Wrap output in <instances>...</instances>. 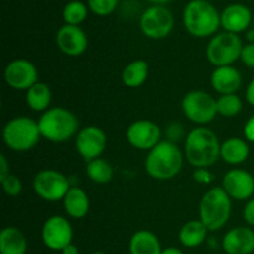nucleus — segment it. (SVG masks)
<instances>
[{
	"label": "nucleus",
	"mask_w": 254,
	"mask_h": 254,
	"mask_svg": "<svg viewBox=\"0 0 254 254\" xmlns=\"http://www.w3.org/2000/svg\"><path fill=\"white\" fill-rule=\"evenodd\" d=\"M250 156V146L247 140L241 138H228L221 144V159L230 165H240Z\"/></svg>",
	"instance_id": "nucleus-23"
},
{
	"label": "nucleus",
	"mask_w": 254,
	"mask_h": 254,
	"mask_svg": "<svg viewBox=\"0 0 254 254\" xmlns=\"http://www.w3.org/2000/svg\"><path fill=\"white\" fill-rule=\"evenodd\" d=\"M9 163L6 160V156L5 155H0V181L2 179L6 178L7 175H10V169H9Z\"/></svg>",
	"instance_id": "nucleus-36"
},
{
	"label": "nucleus",
	"mask_w": 254,
	"mask_h": 254,
	"mask_svg": "<svg viewBox=\"0 0 254 254\" xmlns=\"http://www.w3.org/2000/svg\"><path fill=\"white\" fill-rule=\"evenodd\" d=\"M56 45L62 54L71 57L81 56L88 47V37L79 26L67 25L60 27L56 32Z\"/></svg>",
	"instance_id": "nucleus-15"
},
{
	"label": "nucleus",
	"mask_w": 254,
	"mask_h": 254,
	"mask_svg": "<svg viewBox=\"0 0 254 254\" xmlns=\"http://www.w3.org/2000/svg\"><path fill=\"white\" fill-rule=\"evenodd\" d=\"M211 86L221 96L236 93L242 86L241 72L233 66L216 67L211 74Z\"/></svg>",
	"instance_id": "nucleus-19"
},
{
	"label": "nucleus",
	"mask_w": 254,
	"mask_h": 254,
	"mask_svg": "<svg viewBox=\"0 0 254 254\" xmlns=\"http://www.w3.org/2000/svg\"><path fill=\"white\" fill-rule=\"evenodd\" d=\"M52 93L50 87L44 82H37L31 88L26 91V101L27 107L34 112H46L51 103Z\"/></svg>",
	"instance_id": "nucleus-26"
},
{
	"label": "nucleus",
	"mask_w": 254,
	"mask_h": 254,
	"mask_svg": "<svg viewBox=\"0 0 254 254\" xmlns=\"http://www.w3.org/2000/svg\"><path fill=\"white\" fill-rule=\"evenodd\" d=\"M87 15H88V7L78 0L69 1L64 9V20L67 25L79 26V24L87 19Z\"/></svg>",
	"instance_id": "nucleus-29"
},
{
	"label": "nucleus",
	"mask_w": 254,
	"mask_h": 254,
	"mask_svg": "<svg viewBox=\"0 0 254 254\" xmlns=\"http://www.w3.org/2000/svg\"><path fill=\"white\" fill-rule=\"evenodd\" d=\"M184 156L193 168H210L221 158V143L208 128H195L189 133L184 145Z\"/></svg>",
	"instance_id": "nucleus-1"
},
{
	"label": "nucleus",
	"mask_w": 254,
	"mask_h": 254,
	"mask_svg": "<svg viewBox=\"0 0 254 254\" xmlns=\"http://www.w3.org/2000/svg\"><path fill=\"white\" fill-rule=\"evenodd\" d=\"M243 134H245L246 140L250 141V143H254V114L246 122Z\"/></svg>",
	"instance_id": "nucleus-35"
},
{
	"label": "nucleus",
	"mask_w": 254,
	"mask_h": 254,
	"mask_svg": "<svg viewBox=\"0 0 254 254\" xmlns=\"http://www.w3.org/2000/svg\"><path fill=\"white\" fill-rule=\"evenodd\" d=\"M61 253L62 254H79V250L76 245L71 243V245H68L67 247H64V250L61 251Z\"/></svg>",
	"instance_id": "nucleus-38"
},
{
	"label": "nucleus",
	"mask_w": 254,
	"mask_h": 254,
	"mask_svg": "<svg viewBox=\"0 0 254 254\" xmlns=\"http://www.w3.org/2000/svg\"><path fill=\"white\" fill-rule=\"evenodd\" d=\"M243 44L241 37L232 32H220L212 36L206 47V59L215 67L232 66L241 59Z\"/></svg>",
	"instance_id": "nucleus-7"
},
{
	"label": "nucleus",
	"mask_w": 254,
	"mask_h": 254,
	"mask_svg": "<svg viewBox=\"0 0 254 254\" xmlns=\"http://www.w3.org/2000/svg\"><path fill=\"white\" fill-rule=\"evenodd\" d=\"M106 146V133L96 126L84 127L76 135V150L87 163L101 158Z\"/></svg>",
	"instance_id": "nucleus-14"
},
{
	"label": "nucleus",
	"mask_w": 254,
	"mask_h": 254,
	"mask_svg": "<svg viewBox=\"0 0 254 254\" xmlns=\"http://www.w3.org/2000/svg\"><path fill=\"white\" fill-rule=\"evenodd\" d=\"M127 140L138 150L150 151L161 141V130L159 126L148 119L133 122L127 128Z\"/></svg>",
	"instance_id": "nucleus-13"
},
{
	"label": "nucleus",
	"mask_w": 254,
	"mask_h": 254,
	"mask_svg": "<svg viewBox=\"0 0 254 254\" xmlns=\"http://www.w3.org/2000/svg\"><path fill=\"white\" fill-rule=\"evenodd\" d=\"M163 248L155 233L146 230H140L131 236L129 241L130 254H161Z\"/></svg>",
	"instance_id": "nucleus-22"
},
{
	"label": "nucleus",
	"mask_w": 254,
	"mask_h": 254,
	"mask_svg": "<svg viewBox=\"0 0 254 254\" xmlns=\"http://www.w3.org/2000/svg\"><path fill=\"white\" fill-rule=\"evenodd\" d=\"M206 1H212V0H206Z\"/></svg>",
	"instance_id": "nucleus-44"
},
{
	"label": "nucleus",
	"mask_w": 254,
	"mask_h": 254,
	"mask_svg": "<svg viewBox=\"0 0 254 254\" xmlns=\"http://www.w3.org/2000/svg\"><path fill=\"white\" fill-rule=\"evenodd\" d=\"M41 138L39 124L29 117H15L5 124L2 140L12 151L24 153L34 149Z\"/></svg>",
	"instance_id": "nucleus-6"
},
{
	"label": "nucleus",
	"mask_w": 254,
	"mask_h": 254,
	"mask_svg": "<svg viewBox=\"0 0 254 254\" xmlns=\"http://www.w3.org/2000/svg\"><path fill=\"white\" fill-rule=\"evenodd\" d=\"M41 238L49 250L61 252L64 247L72 243L73 228L71 222L64 216H51L42 226Z\"/></svg>",
	"instance_id": "nucleus-11"
},
{
	"label": "nucleus",
	"mask_w": 254,
	"mask_h": 254,
	"mask_svg": "<svg viewBox=\"0 0 254 254\" xmlns=\"http://www.w3.org/2000/svg\"><path fill=\"white\" fill-rule=\"evenodd\" d=\"M232 198L223 188H212L205 192L200 201V220L210 232L221 230L226 226L232 212Z\"/></svg>",
	"instance_id": "nucleus-5"
},
{
	"label": "nucleus",
	"mask_w": 254,
	"mask_h": 254,
	"mask_svg": "<svg viewBox=\"0 0 254 254\" xmlns=\"http://www.w3.org/2000/svg\"><path fill=\"white\" fill-rule=\"evenodd\" d=\"M149 76V64L145 60H134L129 62L122 72V81L129 88H139L146 82Z\"/></svg>",
	"instance_id": "nucleus-25"
},
{
	"label": "nucleus",
	"mask_w": 254,
	"mask_h": 254,
	"mask_svg": "<svg viewBox=\"0 0 254 254\" xmlns=\"http://www.w3.org/2000/svg\"><path fill=\"white\" fill-rule=\"evenodd\" d=\"M4 79L10 88L26 92L39 82V72L29 60L15 59L5 67Z\"/></svg>",
	"instance_id": "nucleus-12"
},
{
	"label": "nucleus",
	"mask_w": 254,
	"mask_h": 254,
	"mask_svg": "<svg viewBox=\"0 0 254 254\" xmlns=\"http://www.w3.org/2000/svg\"><path fill=\"white\" fill-rule=\"evenodd\" d=\"M183 22L186 31L195 37L212 36L221 26V14L206 0H191L184 9Z\"/></svg>",
	"instance_id": "nucleus-4"
},
{
	"label": "nucleus",
	"mask_w": 254,
	"mask_h": 254,
	"mask_svg": "<svg viewBox=\"0 0 254 254\" xmlns=\"http://www.w3.org/2000/svg\"><path fill=\"white\" fill-rule=\"evenodd\" d=\"M37 124L41 138L52 143H64L79 131L77 117L64 107L49 108L41 114Z\"/></svg>",
	"instance_id": "nucleus-3"
},
{
	"label": "nucleus",
	"mask_w": 254,
	"mask_h": 254,
	"mask_svg": "<svg viewBox=\"0 0 254 254\" xmlns=\"http://www.w3.org/2000/svg\"><path fill=\"white\" fill-rule=\"evenodd\" d=\"M181 108L189 121L196 124L211 123L217 116L216 99L205 91H191L184 96Z\"/></svg>",
	"instance_id": "nucleus-9"
},
{
	"label": "nucleus",
	"mask_w": 254,
	"mask_h": 254,
	"mask_svg": "<svg viewBox=\"0 0 254 254\" xmlns=\"http://www.w3.org/2000/svg\"><path fill=\"white\" fill-rule=\"evenodd\" d=\"M193 180L202 185H208L212 183L213 175L207 168H198L193 171Z\"/></svg>",
	"instance_id": "nucleus-32"
},
{
	"label": "nucleus",
	"mask_w": 254,
	"mask_h": 254,
	"mask_svg": "<svg viewBox=\"0 0 254 254\" xmlns=\"http://www.w3.org/2000/svg\"><path fill=\"white\" fill-rule=\"evenodd\" d=\"M86 174L91 181L103 185V184H108L109 181H112L114 171L108 161L102 158H97L87 163Z\"/></svg>",
	"instance_id": "nucleus-27"
},
{
	"label": "nucleus",
	"mask_w": 254,
	"mask_h": 254,
	"mask_svg": "<svg viewBox=\"0 0 254 254\" xmlns=\"http://www.w3.org/2000/svg\"><path fill=\"white\" fill-rule=\"evenodd\" d=\"M252 25H253V29H254V19H253V22H252Z\"/></svg>",
	"instance_id": "nucleus-43"
},
{
	"label": "nucleus",
	"mask_w": 254,
	"mask_h": 254,
	"mask_svg": "<svg viewBox=\"0 0 254 254\" xmlns=\"http://www.w3.org/2000/svg\"><path fill=\"white\" fill-rule=\"evenodd\" d=\"M210 231L201 220H192L184 223L179 231V241L186 248H196L202 245Z\"/></svg>",
	"instance_id": "nucleus-24"
},
{
	"label": "nucleus",
	"mask_w": 254,
	"mask_h": 254,
	"mask_svg": "<svg viewBox=\"0 0 254 254\" xmlns=\"http://www.w3.org/2000/svg\"><path fill=\"white\" fill-rule=\"evenodd\" d=\"M222 188L232 200L248 201L254 193V178L242 169H232L223 176Z\"/></svg>",
	"instance_id": "nucleus-16"
},
{
	"label": "nucleus",
	"mask_w": 254,
	"mask_h": 254,
	"mask_svg": "<svg viewBox=\"0 0 254 254\" xmlns=\"http://www.w3.org/2000/svg\"><path fill=\"white\" fill-rule=\"evenodd\" d=\"M184 154L175 143L161 140L154 146L145 159V171L159 181L171 180L183 169Z\"/></svg>",
	"instance_id": "nucleus-2"
},
{
	"label": "nucleus",
	"mask_w": 254,
	"mask_h": 254,
	"mask_svg": "<svg viewBox=\"0 0 254 254\" xmlns=\"http://www.w3.org/2000/svg\"><path fill=\"white\" fill-rule=\"evenodd\" d=\"M222 248L227 254H252L254 252V232L250 227H235L222 240Z\"/></svg>",
	"instance_id": "nucleus-17"
},
{
	"label": "nucleus",
	"mask_w": 254,
	"mask_h": 254,
	"mask_svg": "<svg viewBox=\"0 0 254 254\" xmlns=\"http://www.w3.org/2000/svg\"><path fill=\"white\" fill-rule=\"evenodd\" d=\"M0 183H1L2 190H4V192L9 197H16V196H19L21 193L22 183L19 179V176L14 175V174H10L6 178L2 179Z\"/></svg>",
	"instance_id": "nucleus-31"
},
{
	"label": "nucleus",
	"mask_w": 254,
	"mask_h": 254,
	"mask_svg": "<svg viewBox=\"0 0 254 254\" xmlns=\"http://www.w3.org/2000/svg\"><path fill=\"white\" fill-rule=\"evenodd\" d=\"M27 241L24 233L14 226H7L0 232V253L26 254Z\"/></svg>",
	"instance_id": "nucleus-21"
},
{
	"label": "nucleus",
	"mask_w": 254,
	"mask_h": 254,
	"mask_svg": "<svg viewBox=\"0 0 254 254\" xmlns=\"http://www.w3.org/2000/svg\"><path fill=\"white\" fill-rule=\"evenodd\" d=\"M216 104H217V113L226 118H232L237 116L243 108L242 99L236 93L222 94L220 98L216 99Z\"/></svg>",
	"instance_id": "nucleus-28"
},
{
	"label": "nucleus",
	"mask_w": 254,
	"mask_h": 254,
	"mask_svg": "<svg viewBox=\"0 0 254 254\" xmlns=\"http://www.w3.org/2000/svg\"><path fill=\"white\" fill-rule=\"evenodd\" d=\"M92 254H107L106 252H102V251H96V252H93Z\"/></svg>",
	"instance_id": "nucleus-42"
},
{
	"label": "nucleus",
	"mask_w": 254,
	"mask_h": 254,
	"mask_svg": "<svg viewBox=\"0 0 254 254\" xmlns=\"http://www.w3.org/2000/svg\"><path fill=\"white\" fill-rule=\"evenodd\" d=\"M64 207L67 215L74 220L86 217L91 208V202L86 191L81 188H71L64 198Z\"/></svg>",
	"instance_id": "nucleus-20"
},
{
	"label": "nucleus",
	"mask_w": 254,
	"mask_h": 254,
	"mask_svg": "<svg viewBox=\"0 0 254 254\" xmlns=\"http://www.w3.org/2000/svg\"><path fill=\"white\" fill-rule=\"evenodd\" d=\"M240 60L245 66L254 68V44H248L243 46Z\"/></svg>",
	"instance_id": "nucleus-33"
},
{
	"label": "nucleus",
	"mask_w": 254,
	"mask_h": 254,
	"mask_svg": "<svg viewBox=\"0 0 254 254\" xmlns=\"http://www.w3.org/2000/svg\"><path fill=\"white\" fill-rule=\"evenodd\" d=\"M246 99L251 106L254 107V78L250 82L247 89H246Z\"/></svg>",
	"instance_id": "nucleus-37"
},
{
	"label": "nucleus",
	"mask_w": 254,
	"mask_h": 254,
	"mask_svg": "<svg viewBox=\"0 0 254 254\" xmlns=\"http://www.w3.org/2000/svg\"><path fill=\"white\" fill-rule=\"evenodd\" d=\"M118 0H88V7L98 16H107L117 9Z\"/></svg>",
	"instance_id": "nucleus-30"
},
{
	"label": "nucleus",
	"mask_w": 254,
	"mask_h": 254,
	"mask_svg": "<svg viewBox=\"0 0 254 254\" xmlns=\"http://www.w3.org/2000/svg\"><path fill=\"white\" fill-rule=\"evenodd\" d=\"M148 1L153 2V4L155 5H163V4H166V2L171 1V0H148Z\"/></svg>",
	"instance_id": "nucleus-41"
},
{
	"label": "nucleus",
	"mask_w": 254,
	"mask_h": 254,
	"mask_svg": "<svg viewBox=\"0 0 254 254\" xmlns=\"http://www.w3.org/2000/svg\"><path fill=\"white\" fill-rule=\"evenodd\" d=\"M243 218L247 222V225L254 227V197L250 198L243 208Z\"/></svg>",
	"instance_id": "nucleus-34"
},
{
	"label": "nucleus",
	"mask_w": 254,
	"mask_h": 254,
	"mask_svg": "<svg viewBox=\"0 0 254 254\" xmlns=\"http://www.w3.org/2000/svg\"><path fill=\"white\" fill-rule=\"evenodd\" d=\"M140 30L151 40L165 39L174 27V16L163 5H153L141 14Z\"/></svg>",
	"instance_id": "nucleus-10"
},
{
	"label": "nucleus",
	"mask_w": 254,
	"mask_h": 254,
	"mask_svg": "<svg viewBox=\"0 0 254 254\" xmlns=\"http://www.w3.org/2000/svg\"><path fill=\"white\" fill-rule=\"evenodd\" d=\"M246 37L250 41V44H254V29L252 27L251 30H248L247 34H246Z\"/></svg>",
	"instance_id": "nucleus-40"
},
{
	"label": "nucleus",
	"mask_w": 254,
	"mask_h": 254,
	"mask_svg": "<svg viewBox=\"0 0 254 254\" xmlns=\"http://www.w3.org/2000/svg\"><path fill=\"white\" fill-rule=\"evenodd\" d=\"M252 21L251 10L243 4H232L221 12V26L225 31L240 34L250 27Z\"/></svg>",
	"instance_id": "nucleus-18"
},
{
	"label": "nucleus",
	"mask_w": 254,
	"mask_h": 254,
	"mask_svg": "<svg viewBox=\"0 0 254 254\" xmlns=\"http://www.w3.org/2000/svg\"><path fill=\"white\" fill-rule=\"evenodd\" d=\"M161 254H184V252L176 247H168V248H164Z\"/></svg>",
	"instance_id": "nucleus-39"
},
{
	"label": "nucleus",
	"mask_w": 254,
	"mask_h": 254,
	"mask_svg": "<svg viewBox=\"0 0 254 254\" xmlns=\"http://www.w3.org/2000/svg\"><path fill=\"white\" fill-rule=\"evenodd\" d=\"M34 191L41 200L47 202L64 201V196L72 188L67 176L52 169H45L35 175Z\"/></svg>",
	"instance_id": "nucleus-8"
}]
</instances>
